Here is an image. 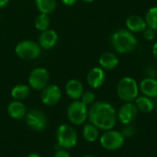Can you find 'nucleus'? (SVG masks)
Instances as JSON below:
<instances>
[{"instance_id":"obj_1","label":"nucleus","mask_w":157,"mask_h":157,"mask_svg":"<svg viewBox=\"0 0 157 157\" xmlns=\"http://www.w3.org/2000/svg\"><path fill=\"white\" fill-rule=\"evenodd\" d=\"M87 119L90 123L102 131L113 129L118 120L115 108L104 101L94 102L91 105L88 109Z\"/></svg>"},{"instance_id":"obj_2","label":"nucleus","mask_w":157,"mask_h":157,"mask_svg":"<svg viewBox=\"0 0 157 157\" xmlns=\"http://www.w3.org/2000/svg\"><path fill=\"white\" fill-rule=\"evenodd\" d=\"M110 42L113 49L119 53H129L137 47L138 40L134 33L127 29L116 30L110 37Z\"/></svg>"},{"instance_id":"obj_3","label":"nucleus","mask_w":157,"mask_h":157,"mask_svg":"<svg viewBox=\"0 0 157 157\" xmlns=\"http://www.w3.org/2000/svg\"><path fill=\"white\" fill-rule=\"evenodd\" d=\"M139 85L130 76L122 77L117 85V95L124 102H134L139 96Z\"/></svg>"},{"instance_id":"obj_4","label":"nucleus","mask_w":157,"mask_h":157,"mask_svg":"<svg viewBox=\"0 0 157 157\" xmlns=\"http://www.w3.org/2000/svg\"><path fill=\"white\" fill-rule=\"evenodd\" d=\"M55 136L58 147L65 150L75 147L78 142L76 131L68 124H61L56 130Z\"/></svg>"},{"instance_id":"obj_5","label":"nucleus","mask_w":157,"mask_h":157,"mask_svg":"<svg viewBox=\"0 0 157 157\" xmlns=\"http://www.w3.org/2000/svg\"><path fill=\"white\" fill-rule=\"evenodd\" d=\"M67 119L74 125H82L87 120L88 109L80 100H74L67 108Z\"/></svg>"},{"instance_id":"obj_6","label":"nucleus","mask_w":157,"mask_h":157,"mask_svg":"<svg viewBox=\"0 0 157 157\" xmlns=\"http://www.w3.org/2000/svg\"><path fill=\"white\" fill-rule=\"evenodd\" d=\"M125 142V138L121 132L109 130L99 137L100 145L108 151H117L121 149Z\"/></svg>"},{"instance_id":"obj_7","label":"nucleus","mask_w":157,"mask_h":157,"mask_svg":"<svg viewBox=\"0 0 157 157\" xmlns=\"http://www.w3.org/2000/svg\"><path fill=\"white\" fill-rule=\"evenodd\" d=\"M16 54L23 60H34L41 52V47L33 40H22L15 48Z\"/></svg>"},{"instance_id":"obj_8","label":"nucleus","mask_w":157,"mask_h":157,"mask_svg":"<svg viewBox=\"0 0 157 157\" xmlns=\"http://www.w3.org/2000/svg\"><path fill=\"white\" fill-rule=\"evenodd\" d=\"M25 120L27 126L35 132H41L45 130L48 122L45 114L41 110L36 109L27 112Z\"/></svg>"},{"instance_id":"obj_9","label":"nucleus","mask_w":157,"mask_h":157,"mask_svg":"<svg viewBox=\"0 0 157 157\" xmlns=\"http://www.w3.org/2000/svg\"><path fill=\"white\" fill-rule=\"evenodd\" d=\"M50 79L49 72L43 67H38L31 71L29 76V87L35 90H42L46 86H48Z\"/></svg>"},{"instance_id":"obj_10","label":"nucleus","mask_w":157,"mask_h":157,"mask_svg":"<svg viewBox=\"0 0 157 157\" xmlns=\"http://www.w3.org/2000/svg\"><path fill=\"white\" fill-rule=\"evenodd\" d=\"M62 98V91L57 85H48L42 90L40 94L41 102L48 107L56 105Z\"/></svg>"},{"instance_id":"obj_11","label":"nucleus","mask_w":157,"mask_h":157,"mask_svg":"<svg viewBox=\"0 0 157 157\" xmlns=\"http://www.w3.org/2000/svg\"><path fill=\"white\" fill-rule=\"evenodd\" d=\"M139 110L133 102H125L117 112V118L123 125L130 124L137 118Z\"/></svg>"},{"instance_id":"obj_12","label":"nucleus","mask_w":157,"mask_h":157,"mask_svg":"<svg viewBox=\"0 0 157 157\" xmlns=\"http://www.w3.org/2000/svg\"><path fill=\"white\" fill-rule=\"evenodd\" d=\"M105 81H106V75L104 69H102L101 67L92 68L86 75V82L88 86L95 89L102 86Z\"/></svg>"},{"instance_id":"obj_13","label":"nucleus","mask_w":157,"mask_h":157,"mask_svg":"<svg viewBox=\"0 0 157 157\" xmlns=\"http://www.w3.org/2000/svg\"><path fill=\"white\" fill-rule=\"evenodd\" d=\"M65 92L73 100H79L84 93L83 84L77 79H70L65 85Z\"/></svg>"},{"instance_id":"obj_14","label":"nucleus","mask_w":157,"mask_h":157,"mask_svg":"<svg viewBox=\"0 0 157 157\" xmlns=\"http://www.w3.org/2000/svg\"><path fill=\"white\" fill-rule=\"evenodd\" d=\"M58 41V35L53 29H46L41 31V34L39 37V44L43 49H51L55 46Z\"/></svg>"},{"instance_id":"obj_15","label":"nucleus","mask_w":157,"mask_h":157,"mask_svg":"<svg viewBox=\"0 0 157 157\" xmlns=\"http://www.w3.org/2000/svg\"><path fill=\"white\" fill-rule=\"evenodd\" d=\"M139 89L144 96L155 98L157 97V79L152 77L144 78L140 83Z\"/></svg>"},{"instance_id":"obj_16","label":"nucleus","mask_w":157,"mask_h":157,"mask_svg":"<svg viewBox=\"0 0 157 157\" xmlns=\"http://www.w3.org/2000/svg\"><path fill=\"white\" fill-rule=\"evenodd\" d=\"M6 110L9 117L14 120H21L25 118L27 114V109L24 103H22V101L15 99L7 105Z\"/></svg>"},{"instance_id":"obj_17","label":"nucleus","mask_w":157,"mask_h":157,"mask_svg":"<svg viewBox=\"0 0 157 157\" xmlns=\"http://www.w3.org/2000/svg\"><path fill=\"white\" fill-rule=\"evenodd\" d=\"M126 28L132 33L143 32L146 28L145 19L139 15H132L126 19Z\"/></svg>"},{"instance_id":"obj_18","label":"nucleus","mask_w":157,"mask_h":157,"mask_svg":"<svg viewBox=\"0 0 157 157\" xmlns=\"http://www.w3.org/2000/svg\"><path fill=\"white\" fill-rule=\"evenodd\" d=\"M99 65L102 69L112 70L119 65V59L117 55L110 52H103L98 59Z\"/></svg>"},{"instance_id":"obj_19","label":"nucleus","mask_w":157,"mask_h":157,"mask_svg":"<svg viewBox=\"0 0 157 157\" xmlns=\"http://www.w3.org/2000/svg\"><path fill=\"white\" fill-rule=\"evenodd\" d=\"M135 105L139 111L144 113H149L155 108V101L146 96H138L135 99Z\"/></svg>"},{"instance_id":"obj_20","label":"nucleus","mask_w":157,"mask_h":157,"mask_svg":"<svg viewBox=\"0 0 157 157\" xmlns=\"http://www.w3.org/2000/svg\"><path fill=\"white\" fill-rule=\"evenodd\" d=\"M82 134L87 143H95L99 139V130L90 122L85 124Z\"/></svg>"},{"instance_id":"obj_21","label":"nucleus","mask_w":157,"mask_h":157,"mask_svg":"<svg viewBox=\"0 0 157 157\" xmlns=\"http://www.w3.org/2000/svg\"><path fill=\"white\" fill-rule=\"evenodd\" d=\"M30 92V87L28 85L24 84H19L15 86L12 90H11V97L15 100H19L22 101L23 99L27 98L28 96L29 95Z\"/></svg>"},{"instance_id":"obj_22","label":"nucleus","mask_w":157,"mask_h":157,"mask_svg":"<svg viewBox=\"0 0 157 157\" xmlns=\"http://www.w3.org/2000/svg\"><path fill=\"white\" fill-rule=\"evenodd\" d=\"M38 10L43 14H51L56 8V0H35Z\"/></svg>"},{"instance_id":"obj_23","label":"nucleus","mask_w":157,"mask_h":157,"mask_svg":"<svg viewBox=\"0 0 157 157\" xmlns=\"http://www.w3.org/2000/svg\"><path fill=\"white\" fill-rule=\"evenodd\" d=\"M144 19L147 27L157 31V6H152L148 9Z\"/></svg>"},{"instance_id":"obj_24","label":"nucleus","mask_w":157,"mask_h":157,"mask_svg":"<svg viewBox=\"0 0 157 157\" xmlns=\"http://www.w3.org/2000/svg\"><path fill=\"white\" fill-rule=\"evenodd\" d=\"M50 17L47 14L40 13L35 19V28L40 31H44L49 29L50 26Z\"/></svg>"},{"instance_id":"obj_25","label":"nucleus","mask_w":157,"mask_h":157,"mask_svg":"<svg viewBox=\"0 0 157 157\" xmlns=\"http://www.w3.org/2000/svg\"><path fill=\"white\" fill-rule=\"evenodd\" d=\"M95 99H96V95L92 91H86V92H84L83 95L80 98V101L83 104H85L86 106L92 105L95 102Z\"/></svg>"},{"instance_id":"obj_26","label":"nucleus","mask_w":157,"mask_h":157,"mask_svg":"<svg viewBox=\"0 0 157 157\" xmlns=\"http://www.w3.org/2000/svg\"><path fill=\"white\" fill-rule=\"evenodd\" d=\"M121 134L123 135V137L126 139V138H131V137H132V136L135 134L136 130H135V127H134L132 123H130V124L124 125V127L122 128V130H121Z\"/></svg>"},{"instance_id":"obj_27","label":"nucleus","mask_w":157,"mask_h":157,"mask_svg":"<svg viewBox=\"0 0 157 157\" xmlns=\"http://www.w3.org/2000/svg\"><path fill=\"white\" fill-rule=\"evenodd\" d=\"M143 33H144V39L147 40H155V35H156V31H155V29L149 28V27H147V28L143 31Z\"/></svg>"},{"instance_id":"obj_28","label":"nucleus","mask_w":157,"mask_h":157,"mask_svg":"<svg viewBox=\"0 0 157 157\" xmlns=\"http://www.w3.org/2000/svg\"><path fill=\"white\" fill-rule=\"evenodd\" d=\"M53 157H71L70 156V154L67 152V150L65 149H63V148H59L56 150L55 154Z\"/></svg>"},{"instance_id":"obj_29","label":"nucleus","mask_w":157,"mask_h":157,"mask_svg":"<svg viewBox=\"0 0 157 157\" xmlns=\"http://www.w3.org/2000/svg\"><path fill=\"white\" fill-rule=\"evenodd\" d=\"M146 74H147V77H152V78H155V69L153 68V67H149L147 70H146Z\"/></svg>"},{"instance_id":"obj_30","label":"nucleus","mask_w":157,"mask_h":157,"mask_svg":"<svg viewBox=\"0 0 157 157\" xmlns=\"http://www.w3.org/2000/svg\"><path fill=\"white\" fill-rule=\"evenodd\" d=\"M63 4H64L65 6H73L76 3L77 0H61Z\"/></svg>"},{"instance_id":"obj_31","label":"nucleus","mask_w":157,"mask_h":157,"mask_svg":"<svg viewBox=\"0 0 157 157\" xmlns=\"http://www.w3.org/2000/svg\"><path fill=\"white\" fill-rule=\"evenodd\" d=\"M152 52H153V55L155 57V59H157V41L153 45Z\"/></svg>"},{"instance_id":"obj_32","label":"nucleus","mask_w":157,"mask_h":157,"mask_svg":"<svg viewBox=\"0 0 157 157\" xmlns=\"http://www.w3.org/2000/svg\"><path fill=\"white\" fill-rule=\"evenodd\" d=\"M9 3V0H0V8L5 7Z\"/></svg>"},{"instance_id":"obj_33","label":"nucleus","mask_w":157,"mask_h":157,"mask_svg":"<svg viewBox=\"0 0 157 157\" xmlns=\"http://www.w3.org/2000/svg\"><path fill=\"white\" fill-rule=\"evenodd\" d=\"M27 157H41L39 154H37V153H31V154H29V155Z\"/></svg>"},{"instance_id":"obj_34","label":"nucleus","mask_w":157,"mask_h":157,"mask_svg":"<svg viewBox=\"0 0 157 157\" xmlns=\"http://www.w3.org/2000/svg\"><path fill=\"white\" fill-rule=\"evenodd\" d=\"M81 157H97V156H95V155H82Z\"/></svg>"},{"instance_id":"obj_35","label":"nucleus","mask_w":157,"mask_h":157,"mask_svg":"<svg viewBox=\"0 0 157 157\" xmlns=\"http://www.w3.org/2000/svg\"><path fill=\"white\" fill-rule=\"evenodd\" d=\"M83 2H86V3H91V2H93L94 0H82Z\"/></svg>"},{"instance_id":"obj_36","label":"nucleus","mask_w":157,"mask_h":157,"mask_svg":"<svg viewBox=\"0 0 157 157\" xmlns=\"http://www.w3.org/2000/svg\"><path fill=\"white\" fill-rule=\"evenodd\" d=\"M155 107H157V97L155 98Z\"/></svg>"}]
</instances>
